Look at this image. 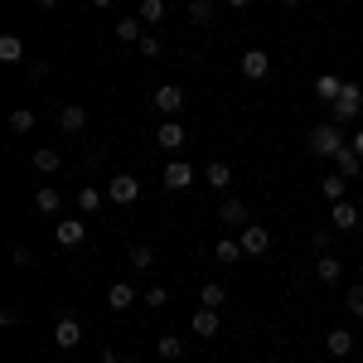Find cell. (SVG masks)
Returning <instances> with one entry per match:
<instances>
[{
    "instance_id": "cell-42",
    "label": "cell",
    "mask_w": 363,
    "mask_h": 363,
    "mask_svg": "<svg viewBox=\"0 0 363 363\" xmlns=\"http://www.w3.org/2000/svg\"><path fill=\"white\" fill-rule=\"evenodd\" d=\"M34 5H39V10H54V5H58V0H34Z\"/></svg>"
},
{
    "instance_id": "cell-8",
    "label": "cell",
    "mask_w": 363,
    "mask_h": 363,
    "mask_svg": "<svg viewBox=\"0 0 363 363\" xmlns=\"http://www.w3.org/2000/svg\"><path fill=\"white\" fill-rule=\"evenodd\" d=\"M160 179H165V189H174V194H179V189H194V169L184 165V160H169Z\"/></svg>"
},
{
    "instance_id": "cell-19",
    "label": "cell",
    "mask_w": 363,
    "mask_h": 363,
    "mask_svg": "<svg viewBox=\"0 0 363 363\" xmlns=\"http://www.w3.org/2000/svg\"><path fill=\"white\" fill-rule=\"evenodd\" d=\"M34 208H39V213H44V218H54L58 208H63V194H58L54 184H44V189H39V194H34Z\"/></svg>"
},
{
    "instance_id": "cell-4",
    "label": "cell",
    "mask_w": 363,
    "mask_h": 363,
    "mask_svg": "<svg viewBox=\"0 0 363 363\" xmlns=\"http://www.w3.org/2000/svg\"><path fill=\"white\" fill-rule=\"evenodd\" d=\"M150 107L160 116H179L184 112V87L179 83H165V87H155V97H150Z\"/></svg>"
},
{
    "instance_id": "cell-21",
    "label": "cell",
    "mask_w": 363,
    "mask_h": 363,
    "mask_svg": "<svg viewBox=\"0 0 363 363\" xmlns=\"http://www.w3.org/2000/svg\"><path fill=\"white\" fill-rule=\"evenodd\" d=\"M140 25H145L140 15H126V20H116L112 29H116V39H121V44H140V34H145Z\"/></svg>"
},
{
    "instance_id": "cell-47",
    "label": "cell",
    "mask_w": 363,
    "mask_h": 363,
    "mask_svg": "<svg viewBox=\"0 0 363 363\" xmlns=\"http://www.w3.org/2000/svg\"><path fill=\"white\" fill-rule=\"evenodd\" d=\"M179 5H189V0H179Z\"/></svg>"
},
{
    "instance_id": "cell-13",
    "label": "cell",
    "mask_w": 363,
    "mask_h": 363,
    "mask_svg": "<svg viewBox=\"0 0 363 363\" xmlns=\"http://www.w3.org/2000/svg\"><path fill=\"white\" fill-rule=\"evenodd\" d=\"M339 92H344V78H339V73H320V78H315V97H320L325 107H335Z\"/></svg>"
},
{
    "instance_id": "cell-9",
    "label": "cell",
    "mask_w": 363,
    "mask_h": 363,
    "mask_svg": "<svg viewBox=\"0 0 363 363\" xmlns=\"http://www.w3.org/2000/svg\"><path fill=\"white\" fill-rule=\"evenodd\" d=\"M83 238H87V223H78V218H63V223L54 228L58 247H83Z\"/></svg>"
},
{
    "instance_id": "cell-41",
    "label": "cell",
    "mask_w": 363,
    "mask_h": 363,
    "mask_svg": "<svg viewBox=\"0 0 363 363\" xmlns=\"http://www.w3.org/2000/svg\"><path fill=\"white\" fill-rule=\"evenodd\" d=\"M349 145H354V150H359V155H363V131H359V136H354V140H349Z\"/></svg>"
},
{
    "instance_id": "cell-23",
    "label": "cell",
    "mask_w": 363,
    "mask_h": 363,
    "mask_svg": "<svg viewBox=\"0 0 363 363\" xmlns=\"http://www.w3.org/2000/svg\"><path fill=\"white\" fill-rule=\"evenodd\" d=\"M25 58V39L20 34H0V63H20Z\"/></svg>"
},
{
    "instance_id": "cell-6",
    "label": "cell",
    "mask_w": 363,
    "mask_h": 363,
    "mask_svg": "<svg viewBox=\"0 0 363 363\" xmlns=\"http://www.w3.org/2000/svg\"><path fill=\"white\" fill-rule=\"evenodd\" d=\"M54 344L63 349V354H73V349L83 344V325H78L73 315H58V325H54Z\"/></svg>"
},
{
    "instance_id": "cell-14",
    "label": "cell",
    "mask_w": 363,
    "mask_h": 363,
    "mask_svg": "<svg viewBox=\"0 0 363 363\" xmlns=\"http://www.w3.org/2000/svg\"><path fill=\"white\" fill-rule=\"evenodd\" d=\"M184 15H189V25L208 29V25H213V15H218V0H189V5H184Z\"/></svg>"
},
{
    "instance_id": "cell-36",
    "label": "cell",
    "mask_w": 363,
    "mask_h": 363,
    "mask_svg": "<svg viewBox=\"0 0 363 363\" xmlns=\"http://www.w3.org/2000/svg\"><path fill=\"white\" fill-rule=\"evenodd\" d=\"M145 306H150V310H165L169 306V291H165V286H150V291H145Z\"/></svg>"
},
{
    "instance_id": "cell-46",
    "label": "cell",
    "mask_w": 363,
    "mask_h": 363,
    "mask_svg": "<svg viewBox=\"0 0 363 363\" xmlns=\"http://www.w3.org/2000/svg\"><path fill=\"white\" fill-rule=\"evenodd\" d=\"M63 363H78V359H63Z\"/></svg>"
},
{
    "instance_id": "cell-22",
    "label": "cell",
    "mask_w": 363,
    "mask_h": 363,
    "mask_svg": "<svg viewBox=\"0 0 363 363\" xmlns=\"http://www.w3.org/2000/svg\"><path fill=\"white\" fill-rule=\"evenodd\" d=\"M29 160H34V169H39V174H54V169L63 165V155H58L54 145H39V150H34Z\"/></svg>"
},
{
    "instance_id": "cell-43",
    "label": "cell",
    "mask_w": 363,
    "mask_h": 363,
    "mask_svg": "<svg viewBox=\"0 0 363 363\" xmlns=\"http://www.w3.org/2000/svg\"><path fill=\"white\" fill-rule=\"evenodd\" d=\"M92 5H97V10H107V5H116V0H92Z\"/></svg>"
},
{
    "instance_id": "cell-32",
    "label": "cell",
    "mask_w": 363,
    "mask_h": 363,
    "mask_svg": "<svg viewBox=\"0 0 363 363\" xmlns=\"http://www.w3.org/2000/svg\"><path fill=\"white\" fill-rule=\"evenodd\" d=\"M126 262H131V267H136V272H150V267H155V252L145 247V242H136V247L126 252Z\"/></svg>"
},
{
    "instance_id": "cell-40",
    "label": "cell",
    "mask_w": 363,
    "mask_h": 363,
    "mask_svg": "<svg viewBox=\"0 0 363 363\" xmlns=\"http://www.w3.org/2000/svg\"><path fill=\"white\" fill-rule=\"evenodd\" d=\"M102 363H121V359H116V354H112V349H102Z\"/></svg>"
},
{
    "instance_id": "cell-17",
    "label": "cell",
    "mask_w": 363,
    "mask_h": 363,
    "mask_svg": "<svg viewBox=\"0 0 363 363\" xmlns=\"http://www.w3.org/2000/svg\"><path fill=\"white\" fill-rule=\"evenodd\" d=\"M155 145H160V150H184V126H179V121H165V126L155 131Z\"/></svg>"
},
{
    "instance_id": "cell-11",
    "label": "cell",
    "mask_w": 363,
    "mask_h": 363,
    "mask_svg": "<svg viewBox=\"0 0 363 363\" xmlns=\"http://www.w3.org/2000/svg\"><path fill=\"white\" fill-rule=\"evenodd\" d=\"M330 228H339V233L359 228V208H354L349 199H339V203H330Z\"/></svg>"
},
{
    "instance_id": "cell-3",
    "label": "cell",
    "mask_w": 363,
    "mask_h": 363,
    "mask_svg": "<svg viewBox=\"0 0 363 363\" xmlns=\"http://www.w3.org/2000/svg\"><path fill=\"white\" fill-rule=\"evenodd\" d=\"M238 73H242L247 83H262V78L272 73V54H267V49H247V54L238 58Z\"/></svg>"
},
{
    "instance_id": "cell-31",
    "label": "cell",
    "mask_w": 363,
    "mask_h": 363,
    "mask_svg": "<svg viewBox=\"0 0 363 363\" xmlns=\"http://www.w3.org/2000/svg\"><path fill=\"white\" fill-rule=\"evenodd\" d=\"M213 257H218V262H242L247 252H242V242H238V238H218V247H213Z\"/></svg>"
},
{
    "instance_id": "cell-7",
    "label": "cell",
    "mask_w": 363,
    "mask_h": 363,
    "mask_svg": "<svg viewBox=\"0 0 363 363\" xmlns=\"http://www.w3.org/2000/svg\"><path fill=\"white\" fill-rule=\"evenodd\" d=\"M238 242H242V252H247V257H262V252L272 247V233H267L262 223H247L242 233H238Z\"/></svg>"
},
{
    "instance_id": "cell-45",
    "label": "cell",
    "mask_w": 363,
    "mask_h": 363,
    "mask_svg": "<svg viewBox=\"0 0 363 363\" xmlns=\"http://www.w3.org/2000/svg\"><path fill=\"white\" fill-rule=\"evenodd\" d=\"M121 363H140V359H121Z\"/></svg>"
},
{
    "instance_id": "cell-44",
    "label": "cell",
    "mask_w": 363,
    "mask_h": 363,
    "mask_svg": "<svg viewBox=\"0 0 363 363\" xmlns=\"http://www.w3.org/2000/svg\"><path fill=\"white\" fill-rule=\"evenodd\" d=\"M281 5H286V10H296V5H301V0H281Z\"/></svg>"
},
{
    "instance_id": "cell-27",
    "label": "cell",
    "mask_w": 363,
    "mask_h": 363,
    "mask_svg": "<svg viewBox=\"0 0 363 363\" xmlns=\"http://www.w3.org/2000/svg\"><path fill=\"white\" fill-rule=\"evenodd\" d=\"M34 121H39L34 107H15V112H10V131H15V136H29V131H34Z\"/></svg>"
},
{
    "instance_id": "cell-24",
    "label": "cell",
    "mask_w": 363,
    "mask_h": 363,
    "mask_svg": "<svg viewBox=\"0 0 363 363\" xmlns=\"http://www.w3.org/2000/svg\"><path fill=\"white\" fill-rule=\"evenodd\" d=\"M223 301H228V291L218 286V281H203V286H199V306H208V310H223Z\"/></svg>"
},
{
    "instance_id": "cell-26",
    "label": "cell",
    "mask_w": 363,
    "mask_h": 363,
    "mask_svg": "<svg viewBox=\"0 0 363 363\" xmlns=\"http://www.w3.org/2000/svg\"><path fill=\"white\" fill-rule=\"evenodd\" d=\"M58 126H63V131H83L87 126V107H58Z\"/></svg>"
},
{
    "instance_id": "cell-5",
    "label": "cell",
    "mask_w": 363,
    "mask_h": 363,
    "mask_svg": "<svg viewBox=\"0 0 363 363\" xmlns=\"http://www.w3.org/2000/svg\"><path fill=\"white\" fill-rule=\"evenodd\" d=\"M107 199L121 203V208L136 203V199H140V179H136V174H112V179H107Z\"/></svg>"
},
{
    "instance_id": "cell-12",
    "label": "cell",
    "mask_w": 363,
    "mask_h": 363,
    "mask_svg": "<svg viewBox=\"0 0 363 363\" xmlns=\"http://www.w3.org/2000/svg\"><path fill=\"white\" fill-rule=\"evenodd\" d=\"M315 277L325 281V286H339V281H344V262H339L335 252H325V257H315Z\"/></svg>"
},
{
    "instance_id": "cell-34",
    "label": "cell",
    "mask_w": 363,
    "mask_h": 363,
    "mask_svg": "<svg viewBox=\"0 0 363 363\" xmlns=\"http://www.w3.org/2000/svg\"><path fill=\"white\" fill-rule=\"evenodd\" d=\"M136 49H140L145 58H160V54H165V39H160V34H140Z\"/></svg>"
},
{
    "instance_id": "cell-39",
    "label": "cell",
    "mask_w": 363,
    "mask_h": 363,
    "mask_svg": "<svg viewBox=\"0 0 363 363\" xmlns=\"http://www.w3.org/2000/svg\"><path fill=\"white\" fill-rule=\"evenodd\" d=\"M223 5H233V10H247L252 0H223Z\"/></svg>"
},
{
    "instance_id": "cell-28",
    "label": "cell",
    "mask_w": 363,
    "mask_h": 363,
    "mask_svg": "<svg viewBox=\"0 0 363 363\" xmlns=\"http://www.w3.org/2000/svg\"><path fill=\"white\" fill-rule=\"evenodd\" d=\"M102 203H107V194H102L97 184H83V189H78V208H83V213H97Z\"/></svg>"
},
{
    "instance_id": "cell-16",
    "label": "cell",
    "mask_w": 363,
    "mask_h": 363,
    "mask_svg": "<svg viewBox=\"0 0 363 363\" xmlns=\"http://www.w3.org/2000/svg\"><path fill=\"white\" fill-rule=\"evenodd\" d=\"M131 306H136V286H126V281L107 286V310H131Z\"/></svg>"
},
{
    "instance_id": "cell-38",
    "label": "cell",
    "mask_w": 363,
    "mask_h": 363,
    "mask_svg": "<svg viewBox=\"0 0 363 363\" xmlns=\"http://www.w3.org/2000/svg\"><path fill=\"white\" fill-rule=\"evenodd\" d=\"M29 78H34V83H44V78H49V63H44V58H34V63H29Z\"/></svg>"
},
{
    "instance_id": "cell-35",
    "label": "cell",
    "mask_w": 363,
    "mask_h": 363,
    "mask_svg": "<svg viewBox=\"0 0 363 363\" xmlns=\"http://www.w3.org/2000/svg\"><path fill=\"white\" fill-rule=\"evenodd\" d=\"M344 306H349V310H354V315L363 320V281H359V286H349V291H344Z\"/></svg>"
},
{
    "instance_id": "cell-15",
    "label": "cell",
    "mask_w": 363,
    "mask_h": 363,
    "mask_svg": "<svg viewBox=\"0 0 363 363\" xmlns=\"http://www.w3.org/2000/svg\"><path fill=\"white\" fill-rule=\"evenodd\" d=\"M335 169L344 174V179H359V174H363V155L354 150V145H344V150L335 155Z\"/></svg>"
},
{
    "instance_id": "cell-18",
    "label": "cell",
    "mask_w": 363,
    "mask_h": 363,
    "mask_svg": "<svg viewBox=\"0 0 363 363\" xmlns=\"http://www.w3.org/2000/svg\"><path fill=\"white\" fill-rule=\"evenodd\" d=\"M199 339H213L218 335V310H208V306H199V315H194V325H189Z\"/></svg>"
},
{
    "instance_id": "cell-2",
    "label": "cell",
    "mask_w": 363,
    "mask_h": 363,
    "mask_svg": "<svg viewBox=\"0 0 363 363\" xmlns=\"http://www.w3.org/2000/svg\"><path fill=\"white\" fill-rule=\"evenodd\" d=\"M330 112H335L339 126H349V121L363 112V92H359V83H344V92H339V102L330 107Z\"/></svg>"
},
{
    "instance_id": "cell-20",
    "label": "cell",
    "mask_w": 363,
    "mask_h": 363,
    "mask_svg": "<svg viewBox=\"0 0 363 363\" xmlns=\"http://www.w3.org/2000/svg\"><path fill=\"white\" fill-rule=\"evenodd\" d=\"M325 349H330L335 359H349V354H354V335H349V330H330V335H325Z\"/></svg>"
},
{
    "instance_id": "cell-29",
    "label": "cell",
    "mask_w": 363,
    "mask_h": 363,
    "mask_svg": "<svg viewBox=\"0 0 363 363\" xmlns=\"http://www.w3.org/2000/svg\"><path fill=\"white\" fill-rule=\"evenodd\" d=\"M203 179H208L213 189H228V184H233V169H228L223 160H208V169H203Z\"/></svg>"
},
{
    "instance_id": "cell-10",
    "label": "cell",
    "mask_w": 363,
    "mask_h": 363,
    "mask_svg": "<svg viewBox=\"0 0 363 363\" xmlns=\"http://www.w3.org/2000/svg\"><path fill=\"white\" fill-rule=\"evenodd\" d=\"M218 223H223V228H238V233H242V228H247V203H242V199H223V208H218Z\"/></svg>"
},
{
    "instance_id": "cell-30",
    "label": "cell",
    "mask_w": 363,
    "mask_h": 363,
    "mask_svg": "<svg viewBox=\"0 0 363 363\" xmlns=\"http://www.w3.org/2000/svg\"><path fill=\"white\" fill-rule=\"evenodd\" d=\"M344 189H349V184H344V174H339V169H335V174H325V179H320V194L330 199V203H339V199H344Z\"/></svg>"
},
{
    "instance_id": "cell-37",
    "label": "cell",
    "mask_w": 363,
    "mask_h": 363,
    "mask_svg": "<svg viewBox=\"0 0 363 363\" xmlns=\"http://www.w3.org/2000/svg\"><path fill=\"white\" fill-rule=\"evenodd\" d=\"M310 247H315V257H325V252H330V228H320V233L310 238Z\"/></svg>"
},
{
    "instance_id": "cell-33",
    "label": "cell",
    "mask_w": 363,
    "mask_h": 363,
    "mask_svg": "<svg viewBox=\"0 0 363 363\" xmlns=\"http://www.w3.org/2000/svg\"><path fill=\"white\" fill-rule=\"evenodd\" d=\"M155 349H160V359H184V339L179 335H160Z\"/></svg>"
},
{
    "instance_id": "cell-1",
    "label": "cell",
    "mask_w": 363,
    "mask_h": 363,
    "mask_svg": "<svg viewBox=\"0 0 363 363\" xmlns=\"http://www.w3.org/2000/svg\"><path fill=\"white\" fill-rule=\"evenodd\" d=\"M306 145H310V155H320V160H335L339 150L349 145V136H344V126L339 121H320L315 131L306 136Z\"/></svg>"
},
{
    "instance_id": "cell-25",
    "label": "cell",
    "mask_w": 363,
    "mask_h": 363,
    "mask_svg": "<svg viewBox=\"0 0 363 363\" xmlns=\"http://www.w3.org/2000/svg\"><path fill=\"white\" fill-rule=\"evenodd\" d=\"M136 15L145 20V25H160V20L169 15V0H140V5H136Z\"/></svg>"
}]
</instances>
